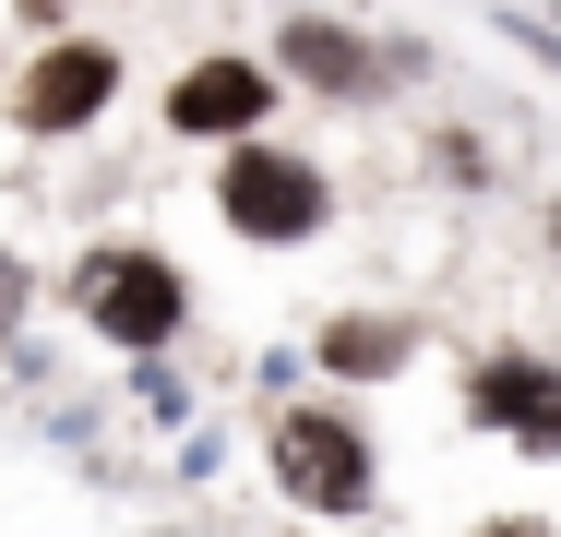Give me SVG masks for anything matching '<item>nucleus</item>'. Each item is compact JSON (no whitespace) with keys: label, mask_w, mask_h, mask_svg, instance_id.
<instances>
[{"label":"nucleus","mask_w":561,"mask_h":537,"mask_svg":"<svg viewBox=\"0 0 561 537\" xmlns=\"http://www.w3.org/2000/svg\"><path fill=\"white\" fill-rule=\"evenodd\" d=\"M275 60H287L299 84H323V96H370V84H382V48H370V36H346V24H323V12H287Z\"/></svg>","instance_id":"obj_7"},{"label":"nucleus","mask_w":561,"mask_h":537,"mask_svg":"<svg viewBox=\"0 0 561 537\" xmlns=\"http://www.w3.org/2000/svg\"><path fill=\"white\" fill-rule=\"evenodd\" d=\"M323 358L370 382V370H394V358H407V322H335V334H323Z\"/></svg>","instance_id":"obj_8"},{"label":"nucleus","mask_w":561,"mask_h":537,"mask_svg":"<svg viewBox=\"0 0 561 537\" xmlns=\"http://www.w3.org/2000/svg\"><path fill=\"white\" fill-rule=\"evenodd\" d=\"M216 204H227L239 239H311V227H323V168H299L287 144H239L227 180H216Z\"/></svg>","instance_id":"obj_3"},{"label":"nucleus","mask_w":561,"mask_h":537,"mask_svg":"<svg viewBox=\"0 0 561 537\" xmlns=\"http://www.w3.org/2000/svg\"><path fill=\"white\" fill-rule=\"evenodd\" d=\"M263 107H275L263 60H192V72L168 84V119H180V132H251Z\"/></svg>","instance_id":"obj_6"},{"label":"nucleus","mask_w":561,"mask_h":537,"mask_svg":"<svg viewBox=\"0 0 561 537\" xmlns=\"http://www.w3.org/2000/svg\"><path fill=\"white\" fill-rule=\"evenodd\" d=\"M466 395H478V419L514 430L526 454H561V370H538V358H490Z\"/></svg>","instance_id":"obj_5"},{"label":"nucleus","mask_w":561,"mask_h":537,"mask_svg":"<svg viewBox=\"0 0 561 537\" xmlns=\"http://www.w3.org/2000/svg\"><path fill=\"white\" fill-rule=\"evenodd\" d=\"M108 96H119V60L96 48V36H60V48H48V60L24 72L12 119H24V132H84V119H96Z\"/></svg>","instance_id":"obj_4"},{"label":"nucleus","mask_w":561,"mask_h":537,"mask_svg":"<svg viewBox=\"0 0 561 537\" xmlns=\"http://www.w3.org/2000/svg\"><path fill=\"white\" fill-rule=\"evenodd\" d=\"M275 490L311 502V514H358L370 502V442L346 407H287L275 419Z\"/></svg>","instance_id":"obj_1"},{"label":"nucleus","mask_w":561,"mask_h":537,"mask_svg":"<svg viewBox=\"0 0 561 537\" xmlns=\"http://www.w3.org/2000/svg\"><path fill=\"white\" fill-rule=\"evenodd\" d=\"M550 251H561V215H550Z\"/></svg>","instance_id":"obj_11"},{"label":"nucleus","mask_w":561,"mask_h":537,"mask_svg":"<svg viewBox=\"0 0 561 537\" xmlns=\"http://www.w3.org/2000/svg\"><path fill=\"white\" fill-rule=\"evenodd\" d=\"M478 537H538V526H478Z\"/></svg>","instance_id":"obj_10"},{"label":"nucleus","mask_w":561,"mask_h":537,"mask_svg":"<svg viewBox=\"0 0 561 537\" xmlns=\"http://www.w3.org/2000/svg\"><path fill=\"white\" fill-rule=\"evenodd\" d=\"M24 311V263H12V251H0V322Z\"/></svg>","instance_id":"obj_9"},{"label":"nucleus","mask_w":561,"mask_h":537,"mask_svg":"<svg viewBox=\"0 0 561 537\" xmlns=\"http://www.w3.org/2000/svg\"><path fill=\"white\" fill-rule=\"evenodd\" d=\"M72 299H84V322H96L108 346H168L180 311H192V299H180V275H168L156 251H96V263L72 275Z\"/></svg>","instance_id":"obj_2"}]
</instances>
